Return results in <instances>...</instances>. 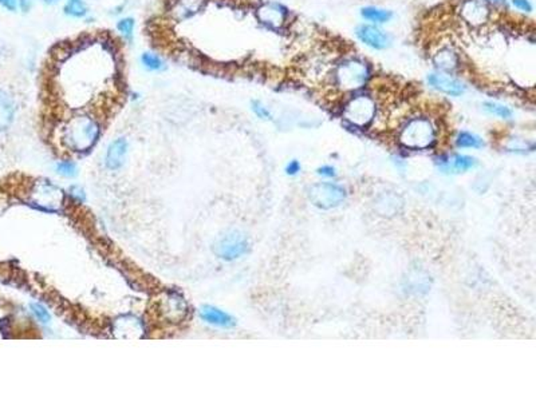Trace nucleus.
<instances>
[{
	"instance_id": "nucleus-23",
	"label": "nucleus",
	"mask_w": 536,
	"mask_h": 401,
	"mask_svg": "<svg viewBox=\"0 0 536 401\" xmlns=\"http://www.w3.org/2000/svg\"><path fill=\"white\" fill-rule=\"evenodd\" d=\"M134 27H136V22H134V19L130 18V17L120 19L118 23H117V31L120 33V35L124 37L127 42H131L133 40Z\"/></svg>"
},
{
	"instance_id": "nucleus-27",
	"label": "nucleus",
	"mask_w": 536,
	"mask_h": 401,
	"mask_svg": "<svg viewBox=\"0 0 536 401\" xmlns=\"http://www.w3.org/2000/svg\"><path fill=\"white\" fill-rule=\"evenodd\" d=\"M31 309L35 313V316H37L38 318H39L42 323H49V321H50V313L44 309L42 305H39V304H33V305H31Z\"/></svg>"
},
{
	"instance_id": "nucleus-20",
	"label": "nucleus",
	"mask_w": 536,
	"mask_h": 401,
	"mask_svg": "<svg viewBox=\"0 0 536 401\" xmlns=\"http://www.w3.org/2000/svg\"><path fill=\"white\" fill-rule=\"evenodd\" d=\"M141 65L145 70L152 71V73H160V71H164L167 69V63L165 60L156 53H143L141 58Z\"/></svg>"
},
{
	"instance_id": "nucleus-3",
	"label": "nucleus",
	"mask_w": 536,
	"mask_h": 401,
	"mask_svg": "<svg viewBox=\"0 0 536 401\" xmlns=\"http://www.w3.org/2000/svg\"><path fill=\"white\" fill-rule=\"evenodd\" d=\"M370 76L369 66L361 59H346L335 70V85L343 92H354L365 86Z\"/></svg>"
},
{
	"instance_id": "nucleus-21",
	"label": "nucleus",
	"mask_w": 536,
	"mask_h": 401,
	"mask_svg": "<svg viewBox=\"0 0 536 401\" xmlns=\"http://www.w3.org/2000/svg\"><path fill=\"white\" fill-rule=\"evenodd\" d=\"M456 145L462 148H480L484 146V142L479 135L468 131H462L457 135Z\"/></svg>"
},
{
	"instance_id": "nucleus-5",
	"label": "nucleus",
	"mask_w": 536,
	"mask_h": 401,
	"mask_svg": "<svg viewBox=\"0 0 536 401\" xmlns=\"http://www.w3.org/2000/svg\"><path fill=\"white\" fill-rule=\"evenodd\" d=\"M375 102L368 95H358L349 101L345 106V118L352 125L365 128L373 121L375 115Z\"/></svg>"
},
{
	"instance_id": "nucleus-2",
	"label": "nucleus",
	"mask_w": 536,
	"mask_h": 401,
	"mask_svg": "<svg viewBox=\"0 0 536 401\" xmlns=\"http://www.w3.org/2000/svg\"><path fill=\"white\" fill-rule=\"evenodd\" d=\"M400 142L405 147L423 150L436 142V128L428 118H413L400 133Z\"/></svg>"
},
{
	"instance_id": "nucleus-26",
	"label": "nucleus",
	"mask_w": 536,
	"mask_h": 401,
	"mask_svg": "<svg viewBox=\"0 0 536 401\" xmlns=\"http://www.w3.org/2000/svg\"><path fill=\"white\" fill-rule=\"evenodd\" d=\"M56 170L65 177H74L76 174V166L73 162H60L56 166Z\"/></svg>"
},
{
	"instance_id": "nucleus-7",
	"label": "nucleus",
	"mask_w": 536,
	"mask_h": 401,
	"mask_svg": "<svg viewBox=\"0 0 536 401\" xmlns=\"http://www.w3.org/2000/svg\"><path fill=\"white\" fill-rule=\"evenodd\" d=\"M206 0H168V18L176 23L195 18L204 11Z\"/></svg>"
},
{
	"instance_id": "nucleus-34",
	"label": "nucleus",
	"mask_w": 536,
	"mask_h": 401,
	"mask_svg": "<svg viewBox=\"0 0 536 401\" xmlns=\"http://www.w3.org/2000/svg\"><path fill=\"white\" fill-rule=\"evenodd\" d=\"M491 1H494V3H503L504 0H491Z\"/></svg>"
},
{
	"instance_id": "nucleus-32",
	"label": "nucleus",
	"mask_w": 536,
	"mask_h": 401,
	"mask_svg": "<svg viewBox=\"0 0 536 401\" xmlns=\"http://www.w3.org/2000/svg\"><path fill=\"white\" fill-rule=\"evenodd\" d=\"M18 6L23 11H29L31 7V0H18Z\"/></svg>"
},
{
	"instance_id": "nucleus-4",
	"label": "nucleus",
	"mask_w": 536,
	"mask_h": 401,
	"mask_svg": "<svg viewBox=\"0 0 536 401\" xmlns=\"http://www.w3.org/2000/svg\"><path fill=\"white\" fill-rule=\"evenodd\" d=\"M307 194L310 202L322 210L338 207L348 196L343 186L334 182L314 183L309 187Z\"/></svg>"
},
{
	"instance_id": "nucleus-16",
	"label": "nucleus",
	"mask_w": 536,
	"mask_h": 401,
	"mask_svg": "<svg viewBox=\"0 0 536 401\" xmlns=\"http://www.w3.org/2000/svg\"><path fill=\"white\" fill-rule=\"evenodd\" d=\"M202 318L212 325L222 328H231L235 325V320L228 313L213 307H204L202 310Z\"/></svg>"
},
{
	"instance_id": "nucleus-29",
	"label": "nucleus",
	"mask_w": 536,
	"mask_h": 401,
	"mask_svg": "<svg viewBox=\"0 0 536 401\" xmlns=\"http://www.w3.org/2000/svg\"><path fill=\"white\" fill-rule=\"evenodd\" d=\"M318 174L322 176V177H327V178H333L336 176V171L334 169L333 166H322L318 169Z\"/></svg>"
},
{
	"instance_id": "nucleus-18",
	"label": "nucleus",
	"mask_w": 536,
	"mask_h": 401,
	"mask_svg": "<svg viewBox=\"0 0 536 401\" xmlns=\"http://www.w3.org/2000/svg\"><path fill=\"white\" fill-rule=\"evenodd\" d=\"M433 62H435L437 69L446 71V73L455 71L460 63L457 54L452 49H448V47L441 49L437 54L435 55Z\"/></svg>"
},
{
	"instance_id": "nucleus-24",
	"label": "nucleus",
	"mask_w": 536,
	"mask_h": 401,
	"mask_svg": "<svg viewBox=\"0 0 536 401\" xmlns=\"http://www.w3.org/2000/svg\"><path fill=\"white\" fill-rule=\"evenodd\" d=\"M484 109H485V111H488L489 114L496 115V117H499L501 119L512 118V110L507 108V106H504V105L496 103V102H485L484 103Z\"/></svg>"
},
{
	"instance_id": "nucleus-19",
	"label": "nucleus",
	"mask_w": 536,
	"mask_h": 401,
	"mask_svg": "<svg viewBox=\"0 0 536 401\" xmlns=\"http://www.w3.org/2000/svg\"><path fill=\"white\" fill-rule=\"evenodd\" d=\"M63 12L70 18L85 19L88 18L90 11L85 0H66Z\"/></svg>"
},
{
	"instance_id": "nucleus-14",
	"label": "nucleus",
	"mask_w": 536,
	"mask_h": 401,
	"mask_svg": "<svg viewBox=\"0 0 536 401\" xmlns=\"http://www.w3.org/2000/svg\"><path fill=\"white\" fill-rule=\"evenodd\" d=\"M127 151H128V141L125 138H118L114 142H111L106 153V166L111 170L120 169L124 164Z\"/></svg>"
},
{
	"instance_id": "nucleus-6",
	"label": "nucleus",
	"mask_w": 536,
	"mask_h": 401,
	"mask_svg": "<svg viewBox=\"0 0 536 401\" xmlns=\"http://www.w3.org/2000/svg\"><path fill=\"white\" fill-rule=\"evenodd\" d=\"M248 239L241 232H229L215 244V253L225 261L238 259L248 252Z\"/></svg>"
},
{
	"instance_id": "nucleus-22",
	"label": "nucleus",
	"mask_w": 536,
	"mask_h": 401,
	"mask_svg": "<svg viewBox=\"0 0 536 401\" xmlns=\"http://www.w3.org/2000/svg\"><path fill=\"white\" fill-rule=\"evenodd\" d=\"M362 17L373 23H387L391 19V12L377 7H366L362 10Z\"/></svg>"
},
{
	"instance_id": "nucleus-33",
	"label": "nucleus",
	"mask_w": 536,
	"mask_h": 401,
	"mask_svg": "<svg viewBox=\"0 0 536 401\" xmlns=\"http://www.w3.org/2000/svg\"><path fill=\"white\" fill-rule=\"evenodd\" d=\"M46 4H56L59 0H43Z\"/></svg>"
},
{
	"instance_id": "nucleus-11",
	"label": "nucleus",
	"mask_w": 536,
	"mask_h": 401,
	"mask_svg": "<svg viewBox=\"0 0 536 401\" xmlns=\"http://www.w3.org/2000/svg\"><path fill=\"white\" fill-rule=\"evenodd\" d=\"M428 82L433 89L448 94V95H452V96H460L466 89L462 80H459L457 78H455L449 74H430L428 76Z\"/></svg>"
},
{
	"instance_id": "nucleus-10",
	"label": "nucleus",
	"mask_w": 536,
	"mask_h": 401,
	"mask_svg": "<svg viewBox=\"0 0 536 401\" xmlns=\"http://www.w3.org/2000/svg\"><path fill=\"white\" fill-rule=\"evenodd\" d=\"M257 18L261 24L270 28H280L287 19V10L279 3H261L257 8Z\"/></svg>"
},
{
	"instance_id": "nucleus-25",
	"label": "nucleus",
	"mask_w": 536,
	"mask_h": 401,
	"mask_svg": "<svg viewBox=\"0 0 536 401\" xmlns=\"http://www.w3.org/2000/svg\"><path fill=\"white\" fill-rule=\"evenodd\" d=\"M251 106H252V111L255 112V115L260 119H263V121H271L273 119V114L260 101H254L251 103Z\"/></svg>"
},
{
	"instance_id": "nucleus-1",
	"label": "nucleus",
	"mask_w": 536,
	"mask_h": 401,
	"mask_svg": "<svg viewBox=\"0 0 536 401\" xmlns=\"http://www.w3.org/2000/svg\"><path fill=\"white\" fill-rule=\"evenodd\" d=\"M101 123L90 114H75L60 128V142L75 153L89 151L99 139Z\"/></svg>"
},
{
	"instance_id": "nucleus-17",
	"label": "nucleus",
	"mask_w": 536,
	"mask_h": 401,
	"mask_svg": "<svg viewBox=\"0 0 536 401\" xmlns=\"http://www.w3.org/2000/svg\"><path fill=\"white\" fill-rule=\"evenodd\" d=\"M165 316L170 320H181L186 313V305H185L184 300L181 297H179L177 294H168L167 298L164 300V304H163V308Z\"/></svg>"
},
{
	"instance_id": "nucleus-28",
	"label": "nucleus",
	"mask_w": 536,
	"mask_h": 401,
	"mask_svg": "<svg viewBox=\"0 0 536 401\" xmlns=\"http://www.w3.org/2000/svg\"><path fill=\"white\" fill-rule=\"evenodd\" d=\"M512 4L520 11H524V12L533 11V6H531L530 0H512Z\"/></svg>"
},
{
	"instance_id": "nucleus-12",
	"label": "nucleus",
	"mask_w": 536,
	"mask_h": 401,
	"mask_svg": "<svg viewBox=\"0 0 536 401\" xmlns=\"http://www.w3.org/2000/svg\"><path fill=\"white\" fill-rule=\"evenodd\" d=\"M357 35L361 39L362 43L375 50L387 49L390 44V37L388 34L375 26H369V24L359 26L357 28Z\"/></svg>"
},
{
	"instance_id": "nucleus-13",
	"label": "nucleus",
	"mask_w": 536,
	"mask_h": 401,
	"mask_svg": "<svg viewBox=\"0 0 536 401\" xmlns=\"http://www.w3.org/2000/svg\"><path fill=\"white\" fill-rule=\"evenodd\" d=\"M478 166V161L473 157L456 154L452 158H441L440 169L445 173H465Z\"/></svg>"
},
{
	"instance_id": "nucleus-31",
	"label": "nucleus",
	"mask_w": 536,
	"mask_h": 401,
	"mask_svg": "<svg viewBox=\"0 0 536 401\" xmlns=\"http://www.w3.org/2000/svg\"><path fill=\"white\" fill-rule=\"evenodd\" d=\"M0 4L10 11H15L18 7V0H0Z\"/></svg>"
},
{
	"instance_id": "nucleus-9",
	"label": "nucleus",
	"mask_w": 536,
	"mask_h": 401,
	"mask_svg": "<svg viewBox=\"0 0 536 401\" xmlns=\"http://www.w3.org/2000/svg\"><path fill=\"white\" fill-rule=\"evenodd\" d=\"M63 194L54 185L40 183L38 185L37 191H34L33 205L46 212H56L62 203Z\"/></svg>"
},
{
	"instance_id": "nucleus-30",
	"label": "nucleus",
	"mask_w": 536,
	"mask_h": 401,
	"mask_svg": "<svg viewBox=\"0 0 536 401\" xmlns=\"http://www.w3.org/2000/svg\"><path fill=\"white\" fill-rule=\"evenodd\" d=\"M300 169H302L300 164H299L296 160H294V161H291L290 164L286 166V173H287L289 176H296V174L300 171Z\"/></svg>"
},
{
	"instance_id": "nucleus-8",
	"label": "nucleus",
	"mask_w": 536,
	"mask_h": 401,
	"mask_svg": "<svg viewBox=\"0 0 536 401\" xmlns=\"http://www.w3.org/2000/svg\"><path fill=\"white\" fill-rule=\"evenodd\" d=\"M489 15L491 11L485 0H464L460 6V17L472 27H480L485 24Z\"/></svg>"
},
{
	"instance_id": "nucleus-15",
	"label": "nucleus",
	"mask_w": 536,
	"mask_h": 401,
	"mask_svg": "<svg viewBox=\"0 0 536 401\" xmlns=\"http://www.w3.org/2000/svg\"><path fill=\"white\" fill-rule=\"evenodd\" d=\"M15 115V102L14 98L0 89V131L10 128Z\"/></svg>"
}]
</instances>
